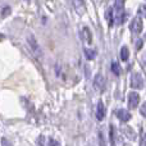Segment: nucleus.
<instances>
[{
	"label": "nucleus",
	"mask_w": 146,
	"mask_h": 146,
	"mask_svg": "<svg viewBox=\"0 0 146 146\" xmlns=\"http://www.w3.org/2000/svg\"><path fill=\"white\" fill-rule=\"evenodd\" d=\"M139 13H140L141 15H144V17L146 18V4H142L141 7L139 8Z\"/></svg>",
	"instance_id": "f3484780"
},
{
	"label": "nucleus",
	"mask_w": 146,
	"mask_h": 146,
	"mask_svg": "<svg viewBox=\"0 0 146 146\" xmlns=\"http://www.w3.org/2000/svg\"><path fill=\"white\" fill-rule=\"evenodd\" d=\"M137 45H136V48H137V50H139V49L140 48H142V40H139V41H137Z\"/></svg>",
	"instance_id": "aec40b11"
},
{
	"label": "nucleus",
	"mask_w": 146,
	"mask_h": 146,
	"mask_svg": "<svg viewBox=\"0 0 146 146\" xmlns=\"http://www.w3.org/2000/svg\"><path fill=\"white\" fill-rule=\"evenodd\" d=\"M124 133L128 136V139H132V140H133L135 137H136V135H135L133 129H131L129 127H126V128H124Z\"/></svg>",
	"instance_id": "4468645a"
},
{
	"label": "nucleus",
	"mask_w": 146,
	"mask_h": 146,
	"mask_svg": "<svg viewBox=\"0 0 146 146\" xmlns=\"http://www.w3.org/2000/svg\"><path fill=\"white\" fill-rule=\"evenodd\" d=\"M3 145H9V142H8L5 139H3Z\"/></svg>",
	"instance_id": "5701e85b"
},
{
	"label": "nucleus",
	"mask_w": 146,
	"mask_h": 146,
	"mask_svg": "<svg viewBox=\"0 0 146 146\" xmlns=\"http://www.w3.org/2000/svg\"><path fill=\"white\" fill-rule=\"evenodd\" d=\"M105 106H104L103 101H99L98 103V106H96V118L98 121H103L105 118Z\"/></svg>",
	"instance_id": "6e6552de"
},
{
	"label": "nucleus",
	"mask_w": 146,
	"mask_h": 146,
	"mask_svg": "<svg viewBox=\"0 0 146 146\" xmlns=\"http://www.w3.org/2000/svg\"><path fill=\"white\" fill-rule=\"evenodd\" d=\"M129 30L133 33H140L142 31V19L140 17H136L132 19L131 25H129Z\"/></svg>",
	"instance_id": "39448f33"
},
{
	"label": "nucleus",
	"mask_w": 146,
	"mask_h": 146,
	"mask_svg": "<svg viewBox=\"0 0 146 146\" xmlns=\"http://www.w3.org/2000/svg\"><path fill=\"white\" fill-rule=\"evenodd\" d=\"M48 144H49V145H59V141H55V140H53L51 137H49Z\"/></svg>",
	"instance_id": "6ab92c4d"
},
{
	"label": "nucleus",
	"mask_w": 146,
	"mask_h": 146,
	"mask_svg": "<svg viewBox=\"0 0 146 146\" xmlns=\"http://www.w3.org/2000/svg\"><path fill=\"white\" fill-rule=\"evenodd\" d=\"M117 115H118V118L121 119L122 122H128L132 117L131 114H129V111L126 110V109H119L118 113H117Z\"/></svg>",
	"instance_id": "1a4fd4ad"
},
{
	"label": "nucleus",
	"mask_w": 146,
	"mask_h": 146,
	"mask_svg": "<svg viewBox=\"0 0 146 146\" xmlns=\"http://www.w3.org/2000/svg\"><path fill=\"white\" fill-rule=\"evenodd\" d=\"M145 40H146V36H145Z\"/></svg>",
	"instance_id": "b1692460"
},
{
	"label": "nucleus",
	"mask_w": 146,
	"mask_h": 146,
	"mask_svg": "<svg viewBox=\"0 0 146 146\" xmlns=\"http://www.w3.org/2000/svg\"><path fill=\"white\" fill-rule=\"evenodd\" d=\"M111 72H113L115 76H119L121 74V66H118V63L114 62V63L111 64Z\"/></svg>",
	"instance_id": "ddd939ff"
},
{
	"label": "nucleus",
	"mask_w": 146,
	"mask_h": 146,
	"mask_svg": "<svg viewBox=\"0 0 146 146\" xmlns=\"http://www.w3.org/2000/svg\"><path fill=\"white\" fill-rule=\"evenodd\" d=\"M82 38L85 40V42H87V44H91V41H92V36H91V32H90V30H88L87 27H83Z\"/></svg>",
	"instance_id": "9d476101"
},
{
	"label": "nucleus",
	"mask_w": 146,
	"mask_h": 146,
	"mask_svg": "<svg viewBox=\"0 0 146 146\" xmlns=\"http://www.w3.org/2000/svg\"><path fill=\"white\" fill-rule=\"evenodd\" d=\"M10 12H12L10 7H4L3 8V10H1V17H7V15H9Z\"/></svg>",
	"instance_id": "dca6fc26"
},
{
	"label": "nucleus",
	"mask_w": 146,
	"mask_h": 146,
	"mask_svg": "<svg viewBox=\"0 0 146 146\" xmlns=\"http://www.w3.org/2000/svg\"><path fill=\"white\" fill-rule=\"evenodd\" d=\"M114 13V21L115 25H122L124 22V9H123V1L122 0H115V4L113 8Z\"/></svg>",
	"instance_id": "f03ea898"
},
{
	"label": "nucleus",
	"mask_w": 146,
	"mask_h": 146,
	"mask_svg": "<svg viewBox=\"0 0 146 146\" xmlns=\"http://www.w3.org/2000/svg\"><path fill=\"white\" fill-rule=\"evenodd\" d=\"M94 88L96 91H100V92L105 90V77L101 73H98L94 78Z\"/></svg>",
	"instance_id": "7ed1b4c3"
},
{
	"label": "nucleus",
	"mask_w": 146,
	"mask_h": 146,
	"mask_svg": "<svg viewBox=\"0 0 146 146\" xmlns=\"http://www.w3.org/2000/svg\"><path fill=\"white\" fill-rule=\"evenodd\" d=\"M131 87L137 88V90L144 88V78L140 73H133L131 76Z\"/></svg>",
	"instance_id": "20e7f679"
},
{
	"label": "nucleus",
	"mask_w": 146,
	"mask_h": 146,
	"mask_svg": "<svg viewBox=\"0 0 146 146\" xmlns=\"http://www.w3.org/2000/svg\"><path fill=\"white\" fill-rule=\"evenodd\" d=\"M128 56H129L128 48H127V46H123V48L121 49V59L123 62H126V60H128Z\"/></svg>",
	"instance_id": "f8f14e48"
},
{
	"label": "nucleus",
	"mask_w": 146,
	"mask_h": 146,
	"mask_svg": "<svg viewBox=\"0 0 146 146\" xmlns=\"http://www.w3.org/2000/svg\"><path fill=\"white\" fill-rule=\"evenodd\" d=\"M140 111H141V114H142V115H144L145 118H146V103L142 104V106H141V110H140Z\"/></svg>",
	"instance_id": "a211bd4d"
},
{
	"label": "nucleus",
	"mask_w": 146,
	"mask_h": 146,
	"mask_svg": "<svg viewBox=\"0 0 146 146\" xmlns=\"http://www.w3.org/2000/svg\"><path fill=\"white\" fill-rule=\"evenodd\" d=\"M140 103V96L137 92H129L128 95V106L131 109H135L137 108V105H139Z\"/></svg>",
	"instance_id": "423d86ee"
},
{
	"label": "nucleus",
	"mask_w": 146,
	"mask_h": 146,
	"mask_svg": "<svg viewBox=\"0 0 146 146\" xmlns=\"http://www.w3.org/2000/svg\"><path fill=\"white\" fill-rule=\"evenodd\" d=\"M37 142H38L40 145H42V144H44V136H40V140H37Z\"/></svg>",
	"instance_id": "412c9836"
},
{
	"label": "nucleus",
	"mask_w": 146,
	"mask_h": 146,
	"mask_svg": "<svg viewBox=\"0 0 146 146\" xmlns=\"http://www.w3.org/2000/svg\"><path fill=\"white\" fill-rule=\"evenodd\" d=\"M83 53H85L86 58H87L88 60H92V59H95V56H96V50H94V49H87V48H85Z\"/></svg>",
	"instance_id": "9b49d317"
},
{
	"label": "nucleus",
	"mask_w": 146,
	"mask_h": 146,
	"mask_svg": "<svg viewBox=\"0 0 146 146\" xmlns=\"http://www.w3.org/2000/svg\"><path fill=\"white\" fill-rule=\"evenodd\" d=\"M114 132H115V128H114V126H110V129H109V136H110V141H111V144H115V141H114Z\"/></svg>",
	"instance_id": "2eb2a0df"
},
{
	"label": "nucleus",
	"mask_w": 146,
	"mask_h": 146,
	"mask_svg": "<svg viewBox=\"0 0 146 146\" xmlns=\"http://www.w3.org/2000/svg\"><path fill=\"white\" fill-rule=\"evenodd\" d=\"M73 7H74L76 12L80 15H82L86 10V5H85V0H72Z\"/></svg>",
	"instance_id": "0eeeda50"
},
{
	"label": "nucleus",
	"mask_w": 146,
	"mask_h": 146,
	"mask_svg": "<svg viewBox=\"0 0 146 146\" xmlns=\"http://www.w3.org/2000/svg\"><path fill=\"white\" fill-rule=\"evenodd\" d=\"M27 44H28V48L31 49V51H32L33 55H35L36 58H38V59H42L44 53H42V50H41V48H40V45H38V42H37V40H36L35 36L28 35Z\"/></svg>",
	"instance_id": "f257e3e1"
},
{
	"label": "nucleus",
	"mask_w": 146,
	"mask_h": 146,
	"mask_svg": "<svg viewBox=\"0 0 146 146\" xmlns=\"http://www.w3.org/2000/svg\"><path fill=\"white\" fill-rule=\"evenodd\" d=\"M142 145H146V133H145V136H144V140H142V142H141Z\"/></svg>",
	"instance_id": "4be33fe9"
}]
</instances>
